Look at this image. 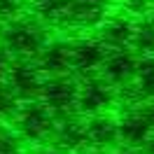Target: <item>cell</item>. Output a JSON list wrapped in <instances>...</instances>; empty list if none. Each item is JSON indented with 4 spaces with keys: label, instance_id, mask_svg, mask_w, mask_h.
Segmentation results:
<instances>
[{
    "label": "cell",
    "instance_id": "6da1fadb",
    "mask_svg": "<svg viewBox=\"0 0 154 154\" xmlns=\"http://www.w3.org/2000/svg\"><path fill=\"white\" fill-rule=\"evenodd\" d=\"M35 19L58 30H96L112 0H28Z\"/></svg>",
    "mask_w": 154,
    "mask_h": 154
},
{
    "label": "cell",
    "instance_id": "ba28073f",
    "mask_svg": "<svg viewBox=\"0 0 154 154\" xmlns=\"http://www.w3.org/2000/svg\"><path fill=\"white\" fill-rule=\"evenodd\" d=\"M138 54L131 49H117V51H107L103 66L98 70V75L105 79L110 87L122 89L126 84H131L138 70Z\"/></svg>",
    "mask_w": 154,
    "mask_h": 154
},
{
    "label": "cell",
    "instance_id": "cb8c5ba5",
    "mask_svg": "<svg viewBox=\"0 0 154 154\" xmlns=\"http://www.w3.org/2000/svg\"><path fill=\"white\" fill-rule=\"evenodd\" d=\"M112 154H138L135 149H128V147H122V149H115Z\"/></svg>",
    "mask_w": 154,
    "mask_h": 154
},
{
    "label": "cell",
    "instance_id": "7402d4cb",
    "mask_svg": "<svg viewBox=\"0 0 154 154\" xmlns=\"http://www.w3.org/2000/svg\"><path fill=\"white\" fill-rule=\"evenodd\" d=\"M135 152H138V154H154V135H149V138H147Z\"/></svg>",
    "mask_w": 154,
    "mask_h": 154
},
{
    "label": "cell",
    "instance_id": "4fadbf2b",
    "mask_svg": "<svg viewBox=\"0 0 154 154\" xmlns=\"http://www.w3.org/2000/svg\"><path fill=\"white\" fill-rule=\"evenodd\" d=\"M117 128H119V143L128 147V149H138L140 145L152 135L147 122L143 119L140 110H126L124 115L117 119Z\"/></svg>",
    "mask_w": 154,
    "mask_h": 154
},
{
    "label": "cell",
    "instance_id": "5bb4252c",
    "mask_svg": "<svg viewBox=\"0 0 154 154\" xmlns=\"http://www.w3.org/2000/svg\"><path fill=\"white\" fill-rule=\"evenodd\" d=\"M131 51H135L138 56H154V17L152 14L135 21Z\"/></svg>",
    "mask_w": 154,
    "mask_h": 154
},
{
    "label": "cell",
    "instance_id": "7c38bea8",
    "mask_svg": "<svg viewBox=\"0 0 154 154\" xmlns=\"http://www.w3.org/2000/svg\"><path fill=\"white\" fill-rule=\"evenodd\" d=\"M35 66L45 77L66 75L70 72V42L66 40H49L45 49L38 54Z\"/></svg>",
    "mask_w": 154,
    "mask_h": 154
},
{
    "label": "cell",
    "instance_id": "ac0fdd59",
    "mask_svg": "<svg viewBox=\"0 0 154 154\" xmlns=\"http://www.w3.org/2000/svg\"><path fill=\"white\" fill-rule=\"evenodd\" d=\"M154 0H122V12L131 19H143V17H149L152 12Z\"/></svg>",
    "mask_w": 154,
    "mask_h": 154
},
{
    "label": "cell",
    "instance_id": "5b68a950",
    "mask_svg": "<svg viewBox=\"0 0 154 154\" xmlns=\"http://www.w3.org/2000/svg\"><path fill=\"white\" fill-rule=\"evenodd\" d=\"M77 94H79V79L66 72V75H51L42 79L38 100L47 107L51 115H68L77 105Z\"/></svg>",
    "mask_w": 154,
    "mask_h": 154
},
{
    "label": "cell",
    "instance_id": "d6986e66",
    "mask_svg": "<svg viewBox=\"0 0 154 154\" xmlns=\"http://www.w3.org/2000/svg\"><path fill=\"white\" fill-rule=\"evenodd\" d=\"M28 0H0V21L2 23H10V21L23 17Z\"/></svg>",
    "mask_w": 154,
    "mask_h": 154
},
{
    "label": "cell",
    "instance_id": "484cf974",
    "mask_svg": "<svg viewBox=\"0 0 154 154\" xmlns=\"http://www.w3.org/2000/svg\"><path fill=\"white\" fill-rule=\"evenodd\" d=\"M149 14H152V17H154V5H152V12H149Z\"/></svg>",
    "mask_w": 154,
    "mask_h": 154
},
{
    "label": "cell",
    "instance_id": "8fae6325",
    "mask_svg": "<svg viewBox=\"0 0 154 154\" xmlns=\"http://www.w3.org/2000/svg\"><path fill=\"white\" fill-rule=\"evenodd\" d=\"M87 143L94 147L96 152H107V149H117L119 145V128H117V119L110 112L107 115H96L87 117Z\"/></svg>",
    "mask_w": 154,
    "mask_h": 154
},
{
    "label": "cell",
    "instance_id": "52a82bcc",
    "mask_svg": "<svg viewBox=\"0 0 154 154\" xmlns=\"http://www.w3.org/2000/svg\"><path fill=\"white\" fill-rule=\"evenodd\" d=\"M105 56L107 49L94 35L91 38H77L70 42V70H75L82 77L98 75Z\"/></svg>",
    "mask_w": 154,
    "mask_h": 154
},
{
    "label": "cell",
    "instance_id": "277c9868",
    "mask_svg": "<svg viewBox=\"0 0 154 154\" xmlns=\"http://www.w3.org/2000/svg\"><path fill=\"white\" fill-rule=\"evenodd\" d=\"M117 105V89L110 87L100 75L82 77L79 82V94H77L75 110L82 117H96L107 115Z\"/></svg>",
    "mask_w": 154,
    "mask_h": 154
},
{
    "label": "cell",
    "instance_id": "603a6c76",
    "mask_svg": "<svg viewBox=\"0 0 154 154\" xmlns=\"http://www.w3.org/2000/svg\"><path fill=\"white\" fill-rule=\"evenodd\" d=\"M30 154H66V152H61L58 147H49V145H42V147H38L35 152H30Z\"/></svg>",
    "mask_w": 154,
    "mask_h": 154
},
{
    "label": "cell",
    "instance_id": "9c48e42d",
    "mask_svg": "<svg viewBox=\"0 0 154 154\" xmlns=\"http://www.w3.org/2000/svg\"><path fill=\"white\" fill-rule=\"evenodd\" d=\"M42 79H45V75L38 70L35 63H30V61H14V66H12L5 82L12 87V91L17 94V98L21 103H30V100H38Z\"/></svg>",
    "mask_w": 154,
    "mask_h": 154
},
{
    "label": "cell",
    "instance_id": "7a4b0ae2",
    "mask_svg": "<svg viewBox=\"0 0 154 154\" xmlns=\"http://www.w3.org/2000/svg\"><path fill=\"white\" fill-rule=\"evenodd\" d=\"M49 42L45 26H40L35 21L19 17V19L5 23L2 35H0V45L10 51L12 56H17V61H30L38 58V54L45 49Z\"/></svg>",
    "mask_w": 154,
    "mask_h": 154
},
{
    "label": "cell",
    "instance_id": "d4e9b609",
    "mask_svg": "<svg viewBox=\"0 0 154 154\" xmlns=\"http://www.w3.org/2000/svg\"><path fill=\"white\" fill-rule=\"evenodd\" d=\"M82 154H100V152H82Z\"/></svg>",
    "mask_w": 154,
    "mask_h": 154
},
{
    "label": "cell",
    "instance_id": "9a60e30c",
    "mask_svg": "<svg viewBox=\"0 0 154 154\" xmlns=\"http://www.w3.org/2000/svg\"><path fill=\"white\" fill-rule=\"evenodd\" d=\"M133 87L143 103L154 100V56H140L138 70L133 77Z\"/></svg>",
    "mask_w": 154,
    "mask_h": 154
},
{
    "label": "cell",
    "instance_id": "3957f363",
    "mask_svg": "<svg viewBox=\"0 0 154 154\" xmlns=\"http://www.w3.org/2000/svg\"><path fill=\"white\" fill-rule=\"evenodd\" d=\"M12 128L17 131V135L23 143L49 145L56 131V115H51L40 100L21 103L19 115L12 122Z\"/></svg>",
    "mask_w": 154,
    "mask_h": 154
},
{
    "label": "cell",
    "instance_id": "e0dca14e",
    "mask_svg": "<svg viewBox=\"0 0 154 154\" xmlns=\"http://www.w3.org/2000/svg\"><path fill=\"white\" fill-rule=\"evenodd\" d=\"M0 154H26L23 140L10 124H0Z\"/></svg>",
    "mask_w": 154,
    "mask_h": 154
},
{
    "label": "cell",
    "instance_id": "2e32d148",
    "mask_svg": "<svg viewBox=\"0 0 154 154\" xmlns=\"http://www.w3.org/2000/svg\"><path fill=\"white\" fill-rule=\"evenodd\" d=\"M21 100L17 98V94L12 91V87L2 79L0 82V124H12L14 117L19 115Z\"/></svg>",
    "mask_w": 154,
    "mask_h": 154
},
{
    "label": "cell",
    "instance_id": "8992f818",
    "mask_svg": "<svg viewBox=\"0 0 154 154\" xmlns=\"http://www.w3.org/2000/svg\"><path fill=\"white\" fill-rule=\"evenodd\" d=\"M135 30V19L126 17L124 12H110L103 23L96 28L94 38L107 49V51H117V49H131V40H133Z\"/></svg>",
    "mask_w": 154,
    "mask_h": 154
},
{
    "label": "cell",
    "instance_id": "ffe728a7",
    "mask_svg": "<svg viewBox=\"0 0 154 154\" xmlns=\"http://www.w3.org/2000/svg\"><path fill=\"white\" fill-rule=\"evenodd\" d=\"M14 61H17V58H14L10 51H7V49L0 45V82H2V79H7L12 66H14Z\"/></svg>",
    "mask_w": 154,
    "mask_h": 154
},
{
    "label": "cell",
    "instance_id": "44dd1931",
    "mask_svg": "<svg viewBox=\"0 0 154 154\" xmlns=\"http://www.w3.org/2000/svg\"><path fill=\"white\" fill-rule=\"evenodd\" d=\"M138 110H140L143 119L147 122V126H149V131H152V135H154V100H147V103H143Z\"/></svg>",
    "mask_w": 154,
    "mask_h": 154
},
{
    "label": "cell",
    "instance_id": "30bf717a",
    "mask_svg": "<svg viewBox=\"0 0 154 154\" xmlns=\"http://www.w3.org/2000/svg\"><path fill=\"white\" fill-rule=\"evenodd\" d=\"M54 147H58L66 154H82L87 152V124L82 117L63 115L61 122H56V131H54Z\"/></svg>",
    "mask_w": 154,
    "mask_h": 154
}]
</instances>
